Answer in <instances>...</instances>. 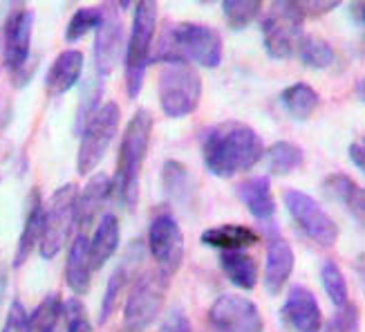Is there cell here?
Instances as JSON below:
<instances>
[{
    "label": "cell",
    "mask_w": 365,
    "mask_h": 332,
    "mask_svg": "<svg viewBox=\"0 0 365 332\" xmlns=\"http://www.w3.org/2000/svg\"><path fill=\"white\" fill-rule=\"evenodd\" d=\"M202 157L215 178H233L237 173L251 171L262 160L264 144L249 124L225 121L206 133Z\"/></svg>",
    "instance_id": "cell-1"
},
{
    "label": "cell",
    "mask_w": 365,
    "mask_h": 332,
    "mask_svg": "<svg viewBox=\"0 0 365 332\" xmlns=\"http://www.w3.org/2000/svg\"><path fill=\"white\" fill-rule=\"evenodd\" d=\"M225 56V43L217 29L200 23H168L153 47L150 63H197L217 68Z\"/></svg>",
    "instance_id": "cell-2"
},
{
    "label": "cell",
    "mask_w": 365,
    "mask_h": 332,
    "mask_svg": "<svg viewBox=\"0 0 365 332\" xmlns=\"http://www.w3.org/2000/svg\"><path fill=\"white\" fill-rule=\"evenodd\" d=\"M150 133H153V117L148 110H137L125 126L121 146H119V160L115 173V193L125 209H135L139 200V178L144 168L148 146H150Z\"/></svg>",
    "instance_id": "cell-3"
},
{
    "label": "cell",
    "mask_w": 365,
    "mask_h": 332,
    "mask_svg": "<svg viewBox=\"0 0 365 332\" xmlns=\"http://www.w3.org/2000/svg\"><path fill=\"white\" fill-rule=\"evenodd\" d=\"M157 19H160L157 0H135L133 27L128 45H125V90H128L130 99H137L144 88L146 70L153 59Z\"/></svg>",
    "instance_id": "cell-4"
},
{
    "label": "cell",
    "mask_w": 365,
    "mask_h": 332,
    "mask_svg": "<svg viewBox=\"0 0 365 332\" xmlns=\"http://www.w3.org/2000/svg\"><path fill=\"white\" fill-rule=\"evenodd\" d=\"M157 97L164 115L182 119L195 113L202 99V76L190 63H164L157 76Z\"/></svg>",
    "instance_id": "cell-5"
},
{
    "label": "cell",
    "mask_w": 365,
    "mask_h": 332,
    "mask_svg": "<svg viewBox=\"0 0 365 332\" xmlns=\"http://www.w3.org/2000/svg\"><path fill=\"white\" fill-rule=\"evenodd\" d=\"M119 119H121L119 106L115 101H106L88 121L83 133L78 135L81 137V144H78V153H76L78 176H90L103 162V157L119 131Z\"/></svg>",
    "instance_id": "cell-6"
},
{
    "label": "cell",
    "mask_w": 365,
    "mask_h": 332,
    "mask_svg": "<svg viewBox=\"0 0 365 332\" xmlns=\"http://www.w3.org/2000/svg\"><path fill=\"white\" fill-rule=\"evenodd\" d=\"M76 200H78V186L76 184H63L50 198V204L45 207V225H43V238L38 251L43 258H54L58 251L70 241V233L76 227Z\"/></svg>",
    "instance_id": "cell-7"
},
{
    "label": "cell",
    "mask_w": 365,
    "mask_h": 332,
    "mask_svg": "<svg viewBox=\"0 0 365 332\" xmlns=\"http://www.w3.org/2000/svg\"><path fill=\"white\" fill-rule=\"evenodd\" d=\"M168 274L160 267L155 272L139 276L135 288L130 290L128 301L123 308V328L128 332H144L164 308V298L168 292Z\"/></svg>",
    "instance_id": "cell-8"
},
{
    "label": "cell",
    "mask_w": 365,
    "mask_h": 332,
    "mask_svg": "<svg viewBox=\"0 0 365 332\" xmlns=\"http://www.w3.org/2000/svg\"><path fill=\"white\" fill-rule=\"evenodd\" d=\"M282 200L289 216L296 220V225L309 241L321 247H331L339 241V225L334 223V218L312 196L298 191V188H287L282 193Z\"/></svg>",
    "instance_id": "cell-9"
},
{
    "label": "cell",
    "mask_w": 365,
    "mask_h": 332,
    "mask_svg": "<svg viewBox=\"0 0 365 332\" xmlns=\"http://www.w3.org/2000/svg\"><path fill=\"white\" fill-rule=\"evenodd\" d=\"M303 19L284 5V0H274L267 19L262 21V39L267 54L272 59H289L303 36Z\"/></svg>",
    "instance_id": "cell-10"
},
{
    "label": "cell",
    "mask_w": 365,
    "mask_h": 332,
    "mask_svg": "<svg viewBox=\"0 0 365 332\" xmlns=\"http://www.w3.org/2000/svg\"><path fill=\"white\" fill-rule=\"evenodd\" d=\"M148 251L157 267L173 276L184 261V233L170 213H157L148 227Z\"/></svg>",
    "instance_id": "cell-11"
},
{
    "label": "cell",
    "mask_w": 365,
    "mask_h": 332,
    "mask_svg": "<svg viewBox=\"0 0 365 332\" xmlns=\"http://www.w3.org/2000/svg\"><path fill=\"white\" fill-rule=\"evenodd\" d=\"M103 7L101 23L94 36V70L99 79H108L115 72L123 50V23L121 9L115 0H108Z\"/></svg>",
    "instance_id": "cell-12"
},
{
    "label": "cell",
    "mask_w": 365,
    "mask_h": 332,
    "mask_svg": "<svg viewBox=\"0 0 365 332\" xmlns=\"http://www.w3.org/2000/svg\"><path fill=\"white\" fill-rule=\"evenodd\" d=\"M209 323L215 332H262L264 321L258 306L245 296L222 294L209 308Z\"/></svg>",
    "instance_id": "cell-13"
},
{
    "label": "cell",
    "mask_w": 365,
    "mask_h": 332,
    "mask_svg": "<svg viewBox=\"0 0 365 332\" xmlns=\"http://www.w3.org/2000/svg\"><path fill=\"white\" fill-rule=\"evenodd\" d=\"M36 14L34 9L16 7L5 23V39H3V63L11 74H19L31 54V31H34Z\"/></svg>",
    "instance_id": "cell-14"
},
{
    "label": "cell",
    "mask_w": 365,
    "mask_h": 332,
    "mask_svg": "<svg viewBox=\"0 0 365 332\" xmlns=\"http://www.w3.org/2000/svg\"><path fill=\"white\" fill-rule=\"evenodd\" d=\"M294 249L278 229L267 233V265H264V288L269 294H280L294 272Z\"/></svg>",
    "instance_id": "cell-15"
},
{
    "label": "cell",
    "mask_w": 365,
    "mask_h": 332,
    "mask_svg": "<svg viewBox=\"0 0 365 332\" xmlns=\"http://www.w3.org/2000/svg\"><path fill=\"white\" fill-rule=\"evenodd\" d=\"M141 261H144V243L135 241L133 245H128V249H125L123 261L113 272V276L108 278L103 301H101V312H99V323H106L110 317H113V312L119 306V296H121L123 288L128 286L130 278L137 274V270L141 267Z\"/></svg>",
    "instance_id": "cell-16"
},
{
    "label": "cell",
    "mask_w": 365,
    "mask_h": 332,
    "mask_svg": "<svg viewBox=\"0 0 365 332\" xmlns=\"http://www.w3.org/2000/svg\"><path fill=\"white\" fill-rule=\"evenodd\" d=\"M115 193V182L110 180L106 173H97L88 180V184L83 186V191H78V200H76V227L78 233H86L97 218L101 216L108 198Z\"/></svg>",
    "instance_id": "cell-17"
},
{
    "label": "cell",
    "mask_w": 365,
    "mask_h": 332,
    "mask_svg": "<svg viewBox=\"0 0 365 332\" xmlns=\"http://www.w3.org/2000/svg\"><path fill=\"white\" fill-rule=\"evenodd\" d=\"M282 314L296 332H321L323 312L312 290L303 286H294L284 301Z\"/></svg>",
    "instance_id": "cell-18"
},
{
    "label": "cell",
    "mask_w": 365,
    "mask_h": 332,
    "mask_svg": "<svg viewBox=\"0 0 365 332\" xmlns=\"http://www.w3.org/2000/svg\"><path fill=\"white\" fill-rule=\"evenodd\" d=\"M83 63H86L83 52H78V50H63L54 59L52 68L47 70V76H45V90H47V94H50V97H61V94L70 92L78 81H81Z\"/></svg>",
    "instance_id": "cell-19"
},
{
    "label": "cell",
    "mask_w": 365,
    "mask_h": 332,
    "mask_svg": "<svg viewBox=\"0 0 365 332\" xmlns=\"http://www.w3.org/2000/svg\"><path fill=\"white\" fill-rule=\"evenodd\" d=\"M43 225H45V207L41 202V193L34 188L29 196V207H27V216H25L23 233L19 238V245H16V254H14L16 267H21L31 254H34V249L41 245Z\"/></svg>",
    "instance_id": "cell-20"
},
{
    "label": "cell",
    "mask_w": 365,
    "mask_h": 332,
    "mask_svg": "<svg viewBox=\"0 0 365 332\" xmlns=\"http://www.w3.org/2000/svg\"><path fill=\"white\" fill-rule=\"evenodd\" d=\"M92 278V261H90V241L86 233H78L70 245V254L66 263V283L76 294H88Z\"/></svg>",
    "instance_id": "cell-21"
},
{
    "label": "cell",
    "mask_w": 365,
    "mask_h": 332,
    "mask_svg": "<svg viewBox=\"0 0 365 332\" xmlns=\"http://www.w3.org/2000/svg\"><path fill=\"white\" fill-rule=\"evenodd\" d=\"M237 198L245 202L249 213L258 220H269L276 213V200L272 193V182L267 176L249 178L237 186Z\"/></svg>",
    "instance_id": "cell-22"
},
{
    "label": "cell",
    "mask_w": 365,
    "mask_h": 332,
    "mask_svg": "<svg viewBox=\"0 0 365 332\" xmlns=\"http://www.w3.org/2000/svg\"><path fill=\"white\" fill-rule=\"evenodd\" d=\"M121 238V229H119V220L115 213H106L101 216L94 236L90 238V261H92V270H101V267L115 256V251L119 247Z\"/></svg>",
    "instance_id": "cell-23"
},
{
    "label": "cell",
    "mask_w": 365,
    "mask_h": 332,
    "mask_svg": "<svg viewBox=\"0 0 365 332\" xmlns=\"http://www.w3.org/2000/svg\"><path fill=\"white\" fill-rule=\"evenodd\" d=\"M260 236L245 225H220L202 233V243L222 251H245L247 247L258 245Z\"/></svg>",
    "instance_id": "cell-24"
},
{
    "label": "cell",
    "mask_w": 365,
    "mask_h": 332,
    "mask_svg": "<svg viewBox=\"0 0 365 332\" xmlns=\"http://www.w3.org/2000/svg\"><path fill=\"white\" fill-rule=\"evenodd\" d=\"M220 267L225 276L240 290H253L258 286V261L245 251H222Z\"/></svg>",
    "instance_id": "cell-25"
},
{
    "label": "cell",
    "mask_w": 365,
    "mask_h": 332,
    "mask_svg": "<svg viewBox=\"0 0 365 332\" xmlns=\"http://www.w3.org/2000/svg\"><path fill=\"white\" fill-rule=\"evenodd\" d=\"M323 186L329 198H334L341 204H345L359 223L365 225V188H361L352 178L341 176V173L329 176Z\"/></svg>",
    "instance_id": "cell-26"
},
{
    "label": "cell",
    "mask_w": 365,
    "mask_h": 332,
    "mask_svg": "<svg viewBox=\"0 0 365 332\" xmlns=\"http://www.w3.org/2000/svg\"><path fill=\"white\" fill-rule=\"evenodd\" d=\"M280 101L294 119L305 121L316 113V108H319V104H321V97L309 84L300 81V84L284 88L280 94Z\"/></svg>",
    "instance_id": "cell-27"
},
{
    "label": "cell",
    "mask_w": 365,
    "mask_h": 332,
    "mask_svg": "<svg viewBox=\"0 0 365 332\" xmlns=\"http://www.w3.org/2000/svg\"><path fill=\"white\" fill-rule=\"evenodd\" d=\"M264 157L272 176H289L292 171L300 168L305 162L303 149L298 144H292V141H276L274 146L264 151Z\"/></svg>",
    "instance_id": "cell-28"
},
{
    "label": "cell",
    "mask_w": 365,
    "mask_h": 332,
    "mask_svg": "<svg viewBox=\"0 0 365 332\" xmlns=\"http://www.w3.org/2000/svg\"><path fill=\"white\" fill-rule=\"evenodd\" d=\"M164 188L173 202L178 204L190 202V198H193V182H190L188 168L182 162L168 160L164 164Z\"/></svg>",
    "instance_id": "cell-29"
},
{
    "label": "cell",
    "mask_w": 365,
    "mask_h": 332,
    "mask_svg": "<svg viewBox=\"0 0 365 332\" xmlns=\"http://www.w3.org/2000/svg\"><path fill=\"white\" fill-rule=\"evenodd\" d=\"M296 52L300 61L314 70H327L331 63H334V50H331V45L319 36H300Z\"/></svg>",
    "instance_id": "cell-30"
},
{
    "label": "cell",
    "mask_w": 365,
    "mask_h": 332,
    "mask_svg": "<svg viewBox=\"0 0 365 332\" xmlns=\"http://www.w3.org/2000/svg\"><path fill=\"white\" fill-rule=\"evenodd\" d=\"M63 314V301L58 294H47L27 319V332H54Z\"/></svg>",
    "instance_id": "cell-31"
},
{
    "label": "cell",
    "mask_w": 365,
    "mask_h": 332,
    "mask_svg": "<svg viewBox=\"0 0 365 332\" xmlns=\"http://www.w3.org/2000/svg\"><path fill=\"white\" fill-rule=\"evenodd\" d=\"M264 7V0H222V11L231 29H245L256 23Z\"/></svg>",
    "instance_id": "cell-32"
},
{
    "label": "cell",
    "mask_w": 365,
    "mask_h": 332,
    "mask_svg": "<svg viewBox=\"0 0 365 332\" xmlns=\"http://www.w3.org/2000/svg\"><path fill=\"white\" fill-rule=\"evenodd\" d=\"M101 16H103V7H78L66 25V41L76 43L83 36H88L90 31H97Z\"/></svg>",
    "instance_id": "cell-33"
},
{
    "label": "cell",
    "mask_w": 365,
    "mask_h": 332,
    "mask_svg": "<svg viewBox=\"0 0 365 332\" xmlns=\"http://www.w3.org/2000/svg\"><path fill=\"white\" fill-rule=\"evenodd\" d=\"M321 281L323 288L329 296V301L334 303L336 308H343L350 303V294H347V283L345 276L341 272V267L334 261H325L321 267Z\"/></svg>",
    "instance_id": "cell-34"
},
{
    "label": "cell",
    "mask_w": 365,
    "mask_h": 332,
    "mask_svg": "<svg viewBox=\"0 0 365 332\" xmlns=\"http://www.w3.org/2000/svg\"><path fill=\"white\" fill-rule=\"evenodd\" d=\"M101 92H103V86H101V79L99 81H90L86 84L83 88V94H81V101H78V110H76V121H74V133L81 135L83 129L88 126V121L94 117V113L99 110L101 106Z\"/></svg>",
    "instance_id": "cell-35"
},
{
    "label": "cell",
    "mask_w": 365,
    "mask_h": 332,
    "mask_svg": "<svg viewBox=\"0 0 365 332\" xmlns=\"http://www.w3.org/2000/svg\"><path fill=\"white\" fill-rule=\"evenodd\" d=\"M298 19H321L325 14H331L334 9H339L343 5V0H284Z\"/></svg>",
    "instance_id": "cell-36"
},
{
    "label": "cell",
    "mask_w": 365,
    "mask_h": 332,
    "mask_svg": "<svg viewBox=\"0 0 365 332\" xmlns=\"http://www.w3.org/2000/svg\"><path fill=\"white\" fill-rule=\"evenodd\" d=\"M63 317H66L68 332H92V323L78 296H70L68 301L63 303Z\"/></svg>",
    "instance_id": "cell-37"
},
{
    "label": "cell",
    "mask_w": 365,
    "mask_h": 332,
    "mask_svg": "<svg viewBox=\"0 0 365 332\" xmlns=\"http://www.w3.org/2000/svg\"><path fill=\"white\" fill-rule=\"evenodd\" d=\"M356 330H359V310L352 303L336 308V314L323 328V332H356Z\"/></svg>",
    "instance_id": "cell-38"
},
{
    "label": "cell",
    "mask_w": 365,
    "mask_h": 332,
    "mask_svg": "<svg viewBox=\"0 0 365 332\" xmlns=\"http://www.w3.org/2000/svg\"><path fill=\"white\" fill-rule=\"evenodd\" d=\"M27 319H29V314H27L25 306L21 301H11L3 332H27Z\"/></svg>",
    "instance_id": "cell-39"
},
{
    "label": "cell",
    "mask_w": 365,
    "mask_h": 332,
    "mask_svg": "<svg viewBox=\"0 0 365 332\" xmlns=\"http://www.w3.org/2000/svg\"><path fill=\"white\" fill-rule=\"evenodd\" d=\"M160 332H193V326H190L188 317L182 310H173L162 323Z\"/></svg>",
    "instance_id": "cell-40"
},
{
    "label": "cell",
    "mask_w": 365,
    "mask_h": 332,
    "mask_svg": "<svg viewBox=\"0 0 365 332\" xmlns=\"http://www.w3.org/2000/svg\"><path fill=\"white\" fill-rule=\"evenodd\" d=\"M350 160L354 162V166L365 176V144H352L350 146Z\"/></svg>",
    "instance_id": "cell-41"
},
{
    "label": "cell",
    "mask_w": 365,
    "mask_h": 332,
    "mask_svg": "<svg viewBox=\"0 0 365 332\" xmlns=\"http://www.w3.org/2000/svg\"><path fill=\"white\" fill-rule=\"evenodd\" d=\"M350 11H352V19L365 27V0H352Z\"/></svg>",
    "instance_id": "cell-42"
},
{
    "label": "cell",
    "mask_w": 365,
    "mask_h": 332,
    "mask_svg": "<svg viewBox=\"0 0 365 332\" xmlns=\"http://www.w3.org/2000/svg\"><path fill=\"white\" fill-rule=\"evenodd\" d=\"M5 290H7V272H5V270H0V301H3Z\"/></svg>",
    "instance_id": "cell-43"
},
{
    "label": "cell",
    "mask_w": 365,
    "mask_h": 332,
    "mask_svg": "<svg viewBox=\"0 0 365 332\" xmlns=\"http://www.w3.org/2000/svg\"><path fill=\"white\" fill-rule=\"evenodd\" d=\"M115 3L119 5V9H121V11H125V9H128V7L133 5V0H115Z\"/></svg>",
    "instance_id": "cell-44"
},
{
    "label": "cell",
    "mask_w": 365,
    "mask_h": 332,
    "mask_svg": "<svg viewBox=\"0 0 365 332\" xmlns=\"http://www.w3.org/2000/svg\"><path fill=\"white\" fill-rule=\"evenodd\" d=\"M356 92H359V97L365 101V79H363V81L359 84V88H356Z\"/></svg>",
    "instance_id": "cell-45"
},
{
    "label": "cell",
    "mask_w": 365,
    "mask_h": 332,
    "mask_svg": "<svg viewBox=\"0 0 365 332\" xmlns=\"http://www.w3.org/2000/svg\"><path fill=\"white\" fill-rule=\"evenodd\" d=\"M359 265H361V267H363V270H365V254H363V256L359 258Z\"/></svg>",
    "instance_id": "cell-46"
},
{
    "label": "cell",
    "mask_w": 365,
    "mask_h": 332,
    "mask_svg": "<svg viewBox=\"0 0 365 332\" xmlns=\"http://www.w3.org/2000/svg\"><path fill=\"white\" fill-rule=\"evenodd\" d=\"M202 5H211V3H215V0H200Z\"/></svg>",
    "instance_id": "cell-47"
},
{
    "label": "cell",
    "mask_w": 365,
    "mask_h": 332,
    "mask_svg": "<svg viewBox=\"0 0 365 332\" xmlns=\"http://www.w3.org/2000/svg\"><path fill=\"white\" fill-rule=\"evenodd\" d=\"M363 144H365V141H363Z\"/></svg>",
    "instance_id": "cell-48"
}]
</instances>
